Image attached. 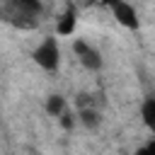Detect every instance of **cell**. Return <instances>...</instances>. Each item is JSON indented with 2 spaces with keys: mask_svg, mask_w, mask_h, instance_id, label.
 Instances as JSON below:
<instances>
[{
  "mask_svg": "<svg viewBox=\"0 0 155 155\" xmlns=\"http://www.w3.org/2000/svg\"><path fill=\"white\" fill-rule=\"evenodd\" d=\"M5 19L12 22L15 27L29 29L36 24L39 15H41V2L39 0H7L5 10H2Z\"/></svg>",
  "mask_w": 155,
  "mask_h": 155,
  "instance_id": "obj_1",
  "label": "cell"
},
{
  "mask_svg": "<svg viewBox=\"0 0 155 155\" xmlns=\"http://www.w3.org/2000/svg\"><path fill=\"white\" fill-rule=\"evenodd\" d=\"M34 61L44 68V70H56L58 63H61V48H58V41L56 36H46L36 48H34Z\"/></svg>",
  "mask_w": 155,
  "mask_h": 155,
  "instance_id": "obj_2",
  "label": "cell"
},
{
  "mask_svg": "<svg viewBox=\"0 0 155 155\" xmlns=\"http://www.w3.org/2000/svg\"><path fill=\"white\" fill-rule=\"evenodd\" d=\"M73 51H75L78 61H80L85 68H90V70H99V68H102V56H99V51L92 48L87 41L75 39V41H73Z\"/></svg>",
  "mask_w": 155,
  "mask_h": 155,
  "instance_id": "obj_3",
  "label": "cell"
},
{
  "mask_svg": "<svg viewBox=\"0 0 155 155\" xmlns=\"http://www.w3.org/2000/svg\"><path fill=\"white\" fill-rule=\"evenodd\" d=\"M104 2L111 7V12H114L116 22H121V24H124V27H128V29H136V27H138L136 10H133L126 0H104Z\"/></svg>",
  "mask_w": 155,
  "mask_h": 155,
  "instance_id": "obj_4",
  "label": "cell"
},
{
  "mask_svg": "<svg viewBox=\"0 0 155 155\" xmlns=\"http://www.w3.org/2000/svg\"><path fill=\"white\" fill-rule=\"evenodd\" d=\"M75 24H78V10H75L73 5H68V7H65V12L58 17V24H56V29H58V34L68 36V34H73Z\"/></svg>",
  "mask_w": 155,
  "mask_h": 155,
  "instance_id": "obj_5",
  "label": "cell"
},
{
  "mask_svg": "<svg viewBox=\"0 0 155 155\" xmlns=\"http://www.w3.org/2000/svg\"><path fill=\"white\" fill-rule=\"evenodd\" d=\"M143 121L148 128H155V97H148L143 102Z\"/></svg>",
  "mask_w": 155,
  "mask_h": 155,
  "instance_id": "obj_6",
  "label": "cell"
},
{
  "mask_svg": "<svg viewBox=\"0 0 155 155\" xmlns=\"http://www.w3.org/2000/svg\"><path fill=\"white\" fill-rule=\"evenodd\" d=\"M46 111H48L51 116H58L61 111H65V99H63L61 94H51L48 102H46Z\"/></svg>",
  "mask_w": 155,
  "mask_h": 155,
  "instance_id": "obj_7",
  "label": "cell"
},
{
  "mask_svg": "<svg viewBox=\"0 0 155 155\" xmlns=\"http://www.w3.org/2000/svg\"><path fill=\"white\" fill-rule=\"evenodd\" d=\"M80 121H82L85 126L94 128V126H97V121H99V116H97V111H92V109H85V107H82V111H80Z\"/></svg>",
  "mask_w": 155,
  "mask_h": 155,
  "instance_id": "obj_8",
  "label": "cell"
}]
</instances>
